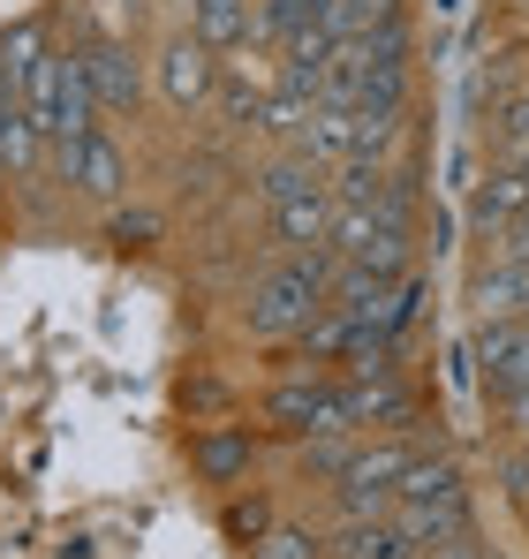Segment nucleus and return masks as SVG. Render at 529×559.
I'll list each match as a JSON object with an SVG mask.
<instances>
[{
  "instance_id": "3",
  "label": "nucleus",
  "mask_w": 529,
  "mask_h": 559,
  "mask_svg": "<svg viewBox=\"0 0 529 559\" xmlns=\"http://www.w3.org/2000/svg\"><path fill=\"white\" fill-rule=\"evenodd\" d=\"M333 242L355 273H401L409 258V212H378V204H341L333 212Z\"/></svg>"
},
{
  "instance_id": "14",
  "label": "nucleus",
  "mask_w": 529,
  "mask_h": 559,
  "mask_svg": "<svg viewBox=\"0 0 529 559\" xmlns=\"http://www.w3.org/2000/svg\"><path fill=\"white\" fill-rule=\"evenodd\" d=\"M484 310H499V318H515V310H529V258H515V265H499V273H484Z\"/></svg>"
},
{
  "instance_id": "5",
  "label": "nucleus",
  "mask_w": 529,
  "mask_h": 559,
  "mask_svg": "<svg viewBox=\"0 0 529 559\" xmlns=\"http://www.w3.org/2000/svg\"><path fill=\"white\" fill-rule=\"evenodd\" d=\"M484 385L492 393L529 385V318H492V333H484Z\"/></svg>"
},
{
  "instance_id": "4",
  "label": "nucleus",
  "mask_w": 529,
  "mask_h": 559,
  "mask_svg": "<svg viewBox=\"0 0 529 559\" xmlns=\"http://www.w3.org/2000/svg\"><path fill=\"white\" fill-rule=\"evenodd\" d=\"M160 92L175 98V106H204V92H212V46L197 31L160 53Z\"/></svg>"
},
{
  "instance_id": "12",
  "label": "nucleus",
  "mask_w": 529,
  "mask_h": 559,
  "mask_svg": "<svg viewBox=\"0 0 529 559\" xmlns=\"http://www.w3.org/2000/svg\"><path fill=\"white\" fill-rule=\"evenodd\" d=\"M424 545L416 537H401L393 522L378 530V522H349V537H341V559H416Z\"/></svg>"
},
{
  "instance_id": "16",
  "label": "nucleus",
  "mask_w": 529,
  "mask_h": 559,
  "mask_svg": "<svg viewBox=\"0 0 529 559\" xmlns=\"http://www.w3.org/2000/svg\"><path fill=\"white\" fill-rule=\"evenodd\" d=\"M98 8H106V15H129V8H137V0H98Z\"/></svg>"
},
{
  "instance_id": "8",
  "label": "nucleus",
  "mask_w": 529,
  "mask_h": 559,
  "mask_svg": "<svg viewBox=\"0 0 529 559\" xmlns=\"http://www.w3.org/2000/svg\"><path fill=\"white\" fill-rule=\"evenodd\" d=\"M0 167H15V175L38 167V121H31V106L15 98L8 76H0Z\"/></svg>"
},
{
  "instance_id": "11",
  "label": "nucleus",
  "mask_w": 529,
  "mask_h": 559,
  "mask_svg": "<svg viewBox=\"0 0 529 559\" xmlns=\"http://www.w3.org/2000/svg\"><path fill=\"white\" fill-rule=\"evenodd\" d=\"M515 212H529V167H499L492 182L477 189V227H499Z\"/></svg>"
},
{
  "instance_id": "13",
  "label": "nucleus",
  "mask_w": 529,
  "mask_h": 559,
  "mask_svg": "<svg viewBox=\"0 0 529 559\" xmlns=\"http://www.w3.org/2000/svg\"><path fill=\"white\" fill-rule=\"evenodd\" d=\"M197 468H204L212 484H235V476L250 468V431H212V439H197Z\"/></svg>"
},
{
  "instance_id": "15",
  "label": "nucleus",
  "mask_w": 529,
  "mask_h": 559,
  "mask_svg": "<svg viewBox=\"0 0 529 559\" xmlns=\"http://www.w3.org/2000/svg\"><path fill=\"white\" fill-rule=\"evenodd\" d=\"M258 559H318V545H310L303 530H272V537L258 545Z\"/></svg>"
},
{
  "instance_id": "6",
  "label": "nucleus",
  "mask_w": 529,
  "mask_h": 559,
  "mask_svg": "<svg viewBox=\"0 0 529 559\" xmlns=\"http://www.w3.org/2000/svg\"><path fill=\"white\" fill-rule=\"evenodd\" d=\"M84 76H91V92H98V106H129V98L144 92V69H137V53L121 38L84 46Z\"/></svg>"
},
{
  "instance_id": "2",
  "label": "nucleus",
  "mask_w": 529,
  "mask_h": 559,
  "mask_svg": "<svg viewBox=\"0 0 529 559\" xmlns=\"http://www.w3.org/2000/svg\"><path fill=\"white\" fill-rule=\"evenodd\" d=\"M264 197H272L280 242H295V250L333 242V197L318 182V167H272V175H264Z\"/></svg>"
},
{
  "instance_id": "1",
  "label": "nucleus",
  "mask_w": 529,
  "mask_h": 559,
  "mask_svg": "<svg viewBox=\"0 0 529 559\" xmlns=\"http://www.w3.org/2000/svg\"><path fill=\"white\" fill-rule=\"evenodd\" d=\"M333 302V258L326 250H295L280 273L250 287V333H310V318Z\"/></svg>"
},
{
  "instance_id": "9",
  "label": "nucleus",
  "mask_w": 529,
  "mask_h": 559,
  "mask_svg": "<svg viewBox=\"0 0 529 559\" xmlns=\"http://www.w3.org/2000/svg\"><path fill=\"white\" fill-rule=\"evenodd\" d=\"M393 499H416V507H461V491H454V462H424V454H409L401 484H393Z\"/></svg>"
},
{
  "instance_id": "10",
  "label": "nucleus",
  "mask_w": 529,
  "mask_h": 559,
  "mask_svg": "<svg viewBox=\"0 0 529 559\" xmlns=\"http://www.w3.org/2000/svg\"><path fill=\"white\" fill-rule=\"evenodd\" d=\"M189 31L204 46H235L250 38V0H189Z\"/></svg>"
},
{
  "instance_id": "7",
  "label": "nucleus",
  "mask_w": 529,
  "mask_h": 559,
  "mask_svg": "<svg viewBox=\"0 0 529 559\" xmlns=\"http://www.w3.org/2000/svg\"><path fill=\"white\" fill-rule=\"evenodd\" d=\"M61 159V175L84 189V197H114L121 189V152L106 144V136H84V144H69V152H54Z\"/></svg>"
}]
</instances>
